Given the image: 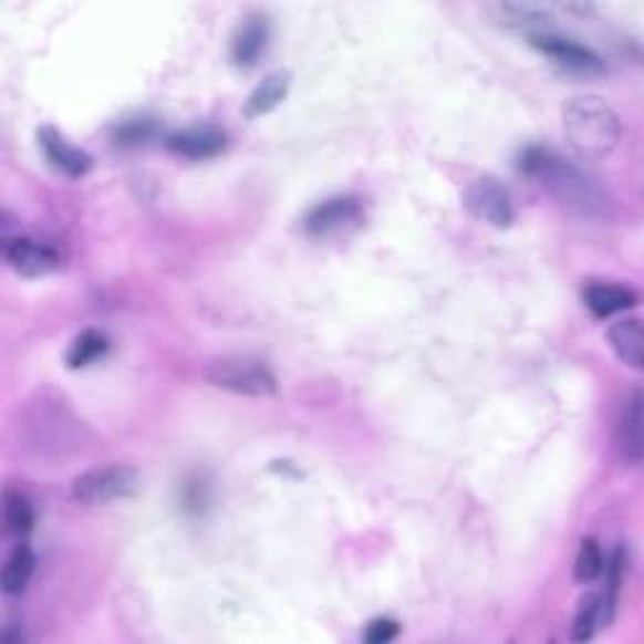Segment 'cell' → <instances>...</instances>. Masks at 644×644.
Segmentation results:
<instances>
[{
  "mask_svg": "<svg viewBox=\"0 0 644 644\" xmlns=\"http://www.w3.org/2000/svg\"><path fill=\"white\" fill-rule=\"evenodd\" d=\"M519 169L527 177L537 179L551 197H557L561 205L579 211L586 217H600L606 211V191L596 184L592 174L577 167L574 162L564 159L557 152L544 146H529L521 154Z\"/></svg>",
  "mask_w": 644,
  "mask_h": 644,
  "instance_id": "6da1fadb",
  "label": "cell"
},
{
  "mask_svg": "<svg viewBox=\"0 0 644 644\" xmlns=\"http://www.w3.org/2000/svg\"><path fill=\"white\" fill-rule=\"evenodd\" d=\"M561 128L582 159H604L622 139L620 114L600 96L572 98L561 112Z\"/></svg>",
  "mask_w": 644,
  "mask_h": 644,
  "instance_id": "7a4b0ae2",
  "label": "cell"
},
{
  "mask_svg": "<svg viewBox=\"0 0 644 644\" xmlns=\"http://www.w3.org/2000/svg\"><path fill=\"white\" fill-rule=\"evenodd\" d=\"M142 489V476L124 464L98 466L79 474L71 484V499L79 506H108L132 499Z\"/></svg>",
  "mask_w": 644,
  "mask_h": 644,
  "instance_id": "3957f363",
  "label": "cell"
},
{
  "mask_svg": "<svg viewBox=\"0 0 644 644\" xmlns=\"http://www.w3.org/2000/svg\"><path fill=\"white\" fill-rule=\"evenodd\" d=\"M205 378L215 385L237 395H250V398H270L278 393V378L262 361L255 357H219L211 361L205 371Z\"/></svg>",
  "mask_w": 644,
  "mask_h": 644,
  "instance_id": "277c9868",
  "label": "cell"
},
{
  "mask_svg": "<svg viewBox=\"0 0 644 644\" xmlns=\"http://www.w3.org/2000/svg\"><path fill=\"white\" fill-rule=\"evenodd\" d=\"M363 222H365L363 199L353 195H337L312 207L305 219H302V229H305V235L315 239H328L355 232L357 227H363Z\"/></svg>",
  "mask_w": 644,
  "mask_h": 644,
  "instance_id": "5b68a950",
  "label": "cell"
},
{
  "mask_svg": "<svg viewBox=\"0 0 644 644\" xmlns=\"http://www.w3.org/2000/svg\"><path fill=\"white\" fill-rule=\"evenodd\" d=\"M464 207L471 211L476 219L499 229L511 227L513 219H517V207H513L509 189L489 177L468 184L464 189Z\"/></svg>",
  "mask_w": 644,
  "mask_h": 644,
  "instance_id": "8992f818",
  "label": "cell"
},
{
  "mask_svg": "<svg viewBox=\"0 0 644 644\" xmlns=\"http://www.w3.org/2000/svg\"><path fill=\"white\" fill-rule=\"evenodd\" d=\"M3 257L8 267L21 278H45L61 267V252L51 242L35 237H6Z\"/></svg>",
  "mask_w": 644,
  "mask_h": 644,
  "instance_id": "52a82bcc",
  "label": "cell"
},
{
  "mask_svg": "<svg viewBox=\"0 0 644 644\" xmlns=\"http://www.w3.org/2000/svg\"><path fill=\"white\" fill-rule=\"evenodd\" d=\"M531 45L549 56L557 63L559 69H564L569 73H579V76H596V73H604V61L596 56L592 49L577 43L572 39H564V35L554 33H529Z\"/></svg>",
  "mask_w": 644,
  "mask_h": 644,
  "instance_id": "ba28073f",
  "label": "cell"
},
{
  "mask_svg": "<svg viewBox=\"0 0 644 644\" xmlns=\"http://www.w3.org/2000/svg\"><path fill=\"white\" fill-rule=\"evenodd\" d=\"M39 146L45 156V162L71 179L86 177V174L91 172V164H94V159H91L84 149L73 146L66 136L59 134L53 126L39 128Z\"/></svg>",
  "mask_w": 644,
  "mask_h": 644,
  "instance_id": "9c48e42d",
  "label": "cell"
},
{
  "mask_svg": "<svg viewBox=\"0 0 644 644\" xmlns=\"http://www.w3.org/2000/svg\"><path fill=\"white\" fill-rule=\"evenodd\" d=\"M227 146V134L217 126H191L184 132L172 134L167 139V149L181 159H215Z\"/></svg>",
  "mask_w": 644,
  "mask_h": 644,
  "instance_id": "30bf717a",
  "label": "cell"
},
{
  "mask_svg": "<svg viewBox=\"0 0 644 644\" xmlns=\"http://www.w3.org/2000/svg\"><path fill=\"white\" fill-rule=\"evenodd\" d=\"M582 300L594 318H612L620 315V312H627L632 308H637V292L627 284H616V282H602L594 280L584 284Z\"/></svg>",
  "mask_w": 644,
  "mask_h": 644,
  "instance_id": "8fae6325",
  "label": "cell"
},
{
  "mask_svg": "<svg viewBox=\"0 0 644 644\" xmlns=\"http://www.w3.org/2000/svg\"><path fill=\"white\" fill-rule=\"evenodd\" d=\"M267 39H270V25L262 15L245 18L232 39V59L237 66L252 69L267 49Z\"/></svg>",
  "mask_w": 644,
  "mask_h": 644,
  "instance_id": "7c38bea8",
  "label": "cell"
},
{
  "mask_svg": "<svg viewBox=\"0 0 644 644\" xmlns=\"http://www.w3.org/2000/svg\"><path fill=\"white\" fill-rule=\"evenodd\" d=\"M292 76L290 71H274L270 76H264L260 86H255V91L245 101L242 114L247 118H260L264 114H270L278 108L284 98L290 94Z\"/></svg>",
  "mask_w": 644,
  "mask_h": 644,
  "instance_id": "4fadbf2b",
  "label": "cell"
},
{
  "mask_svg": "<svg viewBox=\"0 0 644 644\" xmlns=\"http://www.w3.org/2000/svg\"><path fill=\"white\" fill-rule=\"evenodd\" d=\"M610 345L614 355L620 357L624 365L642 371L644 365V337H642V322L640 318H622L610 328Z\"/></svg>",
  "mask_w": 644,
  "mask_h": 644,
  "instance_id": "5bb4252c",
  "label": "cell"
},
{
  "mask_svg": "<svg viewBox=\"0 0 644 644\" xmlns=\"http://www.w3.org/2000/svg\"><path fill=\"white\" fill-rule=\"evenodd\" d=\"M620 450L622 458L632 466L642 461V393L632 391L624 401L620 418Z\"/></svg>",
  "mask_w": 644,
  "mask_h": 644,
  "instance_id": "9a60e30c",
  "label": "cell"
},
{
  "mask_svg": "<svg viewBox=\"0 0 644 644\" xmlns=\"http://www.w3.org/2000/svg\"><path fill=\"white\" fill-rule=\"evenodd\" d=\"M35 572V554L29 544H15L8 554L3 572H0V586L8 596H18L25 592L31 577Z\"/></svg>",
  "mask_w": 644,
  "mask_h": 644,
  "instance_id": "2e32d148",
  "label": "cell"
},
{
  "mask_svg": "<svg viewBox=\"0 0 644 644\" xmlns=\"http://www.w3.org/2000/svg\"><path fill=\"white\" fill-rule=\"evenodd\" d=\"M612 620L606 616L604 610V600L602 594H586L582 602H579V610L574 616V624H572V640L574 642H586L592 640L596 630L606 627Z\"/></svg>",
  "mask_w": 644,
  "mask_h": 644,
  "instance_id": "e0dca14e",
  "label": "cell"
},
{
  "mask_svg": "<svg viewBox=\"0 0 644 644\" xmlns=\"http://www.w3.org/2000/svg\"><path fill=\"white\" fill-rule=\"evenodd\" d=\"M108 351V337L101 333V330L89 328L84 333H79L73 337V343L69 345L66 353V365L71 371H79V367H89L91 363H96L98 357H104Z\"/></svg>",
  "mask_w": 644,
  "mask_h": 644,
  "instance_id": "ac0fdd59",
  "label": "cell"
},
{
  "mask_svg": "<svg viewBox=\"0 0 644 644\" xmlns=\"http://www.w3.org/2000/svg\"><path fill=\"white\" fill-rule=\"evenodd\" d=\"M606 567V557L596 539H582L579 544L577 559H574V579L579 584H592L596 579H602Z\"/></svg>",
  "mask_w": 644,
  "mask_h": 644,
  "instance_id": "d6986e66",
  "label": "cell"
},
{
  "mask_svg": "<svg viewBox=\"0 0 644 644\" xmlns=\"http://www.w3.org/2000/svg\"><path fill=\"white\" fill-rule=\"evenodd\" d=\"M3 519L6 529L11 533H29L35 523V513L31 501L25 499L21 491H6V503H3Z\"/></svg>",
  "mask_w": 644,
  "mask_h": 644,
  "instance_id": "ffe728a7",
  "label": "cell"
},
{
  "mask_svg": "<svg viewBox=\"0 0 644 644\" xmlns=\"http://www.w3.org/2000/svg\"><path fill=\"white\" fill-rule=\"evenodd\" d=\"M156 132H159V128H156L152 118H132V122H124L116 126L114 142L122 146H139V144L152 142Z\"/></svg>",
  "mask_w": 644,
  "mask_h": 644,
  "instance_id": "44dd1931",
  "label": "cell"
},
{
  "mask_svg": "<svg viewBox=\"0 0 644 644\" xmlns=\"http://www.w3.org/2000/svg\"><path fill=\"white\" fill-rule=\"evenodd\" d=\"M401 632V624L391 620V616H378V620H373L367 624L365 630V642L367 644H388L395 637H398Z\"/></svg>",
  "mask_w": 644,
  "mask_h": 644,
  "instance_id": "7402d4cb",
  "label": "cell"
}]
</instances>
